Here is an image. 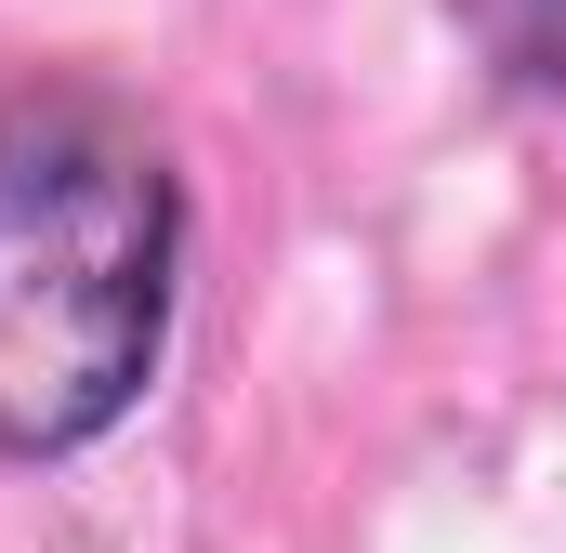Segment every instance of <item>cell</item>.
I'll list each match as a JSON object with an SVG mask.
<instances>
[{
    "label": "cell",
    "mask_w": 566,
    "mask_h": 553,
    "mask_svg": "<svg viewBox=\"0 0 566 553\" xmlns=\"http://www.w3.org/2000/svg\"><path fill=\"white\" fill-rule=\"evenodd\" d=\"M185 185L119 93L40 80L0 106V461L119 435L171 356Z\"/></svg>",
    "instance_id": "obj_1"
},
{
    "label": "cell",
    "mask_w": 566,
    "mask_h": 553,
    "mask_svg": "<svg viewBox=\"0 0 566 553\" xmlns=\"http://www.w3.org/2000/svg\"><path fill=\"white\" fill-rule=\"evenodd\" d=\"M474 27H488L501 80H514V93H541V106L566 119V0H474Z\"/></svg>",
    "instance_id": "obj_2"
}]
</instances>
